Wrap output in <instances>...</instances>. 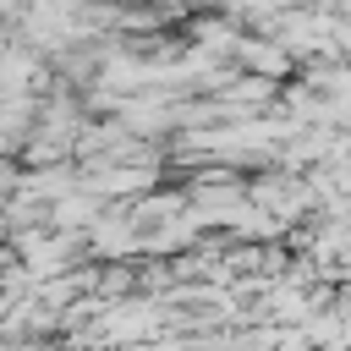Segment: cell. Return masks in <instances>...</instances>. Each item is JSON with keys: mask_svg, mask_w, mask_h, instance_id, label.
<instances>
[{"mask_svg": "<svg viewBox=\"0 0 351 351\" xmlns=\"http://www.w3.org/2000/svg\"><path fill=\"white\" fill-rule=\"evenodd\" d=\"M241 55H247V60H252V66H258V71H280V66H285V55H280V49H274V44H247V49H241Z\"/></svg>", "mask_w": 351, "mask_h": 351, "instance_id": "1", "label": "cell"}]
</instances>
